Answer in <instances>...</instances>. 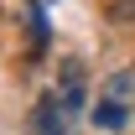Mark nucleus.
<instances>
[{
	"instance_id": "3",
	"label": "nucleus",
	"mask_w": 135,
	"mask_h": 135,
	"mask_svg": "<svg viewBox=\"0 0 135 135\" xmlns=\"http://www.w3.org/2000/svg\"><path fill=\"white\" fill-rule=\"evenodd\" d=\"M57 99H62L68 114H78V109H83V62H73V57L62 62V88H57Z\"/></svg>"
},
{
	"instance_id": "1",
	"label": "nucleus",
	"mask_w": 135,
	"mask_h": 135,
	"mask_svg": "<svg viewBox=\"0 0 135 135\" xmlns=\"http://www.w3.org/2000/svg\"><path fill=\"white\" fill-rule=\"evenodd\" d=\"M130 94H135V73L130 68H119L99 83V99L88 109V119L99 125V130H125V119H130Z\"/></svg>"
},
{
	"instance_id": "4",
	"label": "nucleus",
	"mask_w": 135,
	"mask_h": 135,
	"mask_svg": "<svg viewBox=\"0 0 135 135\" xmlns=\"http://www.w3.org/2000/svg\"><path fill=\"white\" fill-rule=\"evenodd\" d=\"M109 16H114V21H135V0H114Z\"/></svg>"
},
{
	"instance_id": "2",
	"label": "nucleus",
	"mask_w": 135,
	"mask_h": 135,
	"mask_svg": "<svg viewBox=\"0 0 135 135\" xmlns=\"http://www.w3.org/2000/svg\"><path fill=\"white\" fill-rule=\"evenodd\" d=\"M26 135H68V109L57 94H47V99H36L31 119H26Z\"/></svg>"
}]
</instances>
